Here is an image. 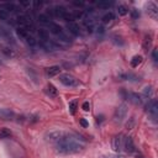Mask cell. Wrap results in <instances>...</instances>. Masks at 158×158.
I'll return each instance as SVG.
<instances>
[{"label":"cell","instance_id":"obj_4","mask_svg":"<svg viewBox=\"0 0 158 158\" xmlns=\"http://www.w3.org/2000/svg\"><path fill=\"white\" fill-rule=\"evenodd\" d=\"M126 114H127V105L126 104L119 105V106L116 108V110H115V114H114L115 122H121L122 120L125 119Z\"/></svg>","mask_w":158,"mask_h":158},{"label":"cell","instance_id":"obj_42","mask_svg":"<svg viewBox=\"0 0 158 158\" xmlns=\"http://www.w3.org/2000/svg\"><path fill=\"white\" fill-rule=\"evenodd\" d=\"M96 31H98V33H104V27L103 26L96 27Z\"/></svg>","mask_w":158,"mask_h":158},{"label":"cell","instance_id":"obj_17","mask_svg":"<svg viewBox=\"0 0 158 158\" xmlns=\"http://www.w3.org/2000/svg\"><path fill=\"white\" fill-rule=\"evenodd\" d=\"M50 30H51L52 33H55L57 36H61L63 33L62 27L59 26V25H57V24H53V22H51V24H50Z\"/></svg>","mask_w":158,"mask_h":158},{"label":"cell","instance_id":"obj_40","mask_svg":"<svg viewBox=\"0 0 158 158\" xmlns=\"http://www.w3.org/2000/svg\"><path fill=\"white\" fill-rule=\"evenodd\" d=\"M104 121V116L100 115V116H96V124H101Z\"/></svg>","mask_w":158,"mask_h":158},{"label":"cell","instance_id":"obj_24","mask_svg":"<svg viewBox=\"0 0 158 158\" xmlns=\"http://www.w3.org/2000/svg\"><path fill=\"white\" fill-rule=\"evenodd\" d=\"M117 12H119V15H121V16H125V15L129 14V7H127L126 5H124V4L119 5L117 6Z\"/></svg>","mask_w":158,"mask_h":158},{"label":"cell","instance_id":"obj_31","mask_svg":"<svg viewBox=\"0 0 158 158\" xmlns=\"http://www.w3.org/2000/svg\"><path fill=\"white\" fill-rule=\"evenodd\" d=\"M9 19V12H6L4 9H0V20H7Z\"/></svg>","mask_w":158,"mask_h":158},{"label":"cell","instance_id":"obj_6","mask_svg":"<svg viewBox=\"0 0 158 158\" xmlns=\"http://www.w3.org/2000/svg\"><path fill=\"white\" fill-rule=\"evenodd\" d=\"M122 143H124L122 135H116V136H114V138H112V149H114L116 153H119L122 148Z\"/></svg>","mask_w":158,"mask_h":158},{"label":"cell","instance_id":"obj_8","mask_svg":"<svg viewBox=\"0 0 158 158\" xmlns=\"http://www.w3.org/2000/svg\"><path fill=\"white\" fill-rule=\"evenodd\" d=\"M122 147L125 148V151L127 153H133L135 149H136V147H135V143L131 137H126L124 140V143H122Z\"/></svg>","mask_w":158,"mask_h":158},{"label":"cell","instance_id":"obj_11","mask_svg":"<svg viewBox=\"0 0 158 158\" xmlns=\"http://www.w3.org/2000/svg\"><path fill=\"white\" fill-rule=\"evenodd\" d=\"M44 93H46L50 98H57L58 96V89L53 85V84H48L44 89Z\"/></svg>","mask_w":158,"mask_h":158},{"label":"cell","instance_id":"obj_20","mask_svg":"<svg viewBox=\"0 0 158 158\" xmlns=\"http://www.w3.org/2000/svg\"><path fill=\"white\" fill-rule=\"evenodd\" d=\"M39 36H40V41H50V33H48V31H46V30L40 28Z\"/></svg>","mask_w":158,"mask_h":158},{"label":"cell","instance_id":"obj_35","mask_svg":"<svg viewBox=\"0 0 158 158\" xmlns=\"http://www.w3.org/2000/svg\"><path fill=\"white\" fill-rule=\"evenodd\" d=\"M131 15H132V17H133V19H138V17H140V12H138L136 9H133V10H132Z\"/></svg>","mask_w":158,"mask_h":158},{"label":"cell","instance_id":"obj_15","mask_svg":"<svg viewBox=\"0 0 158 158\" xmlns=\"http://www.w3.org/2000/svg\"><path fill=\"white\" fill-rule=\"evenodd\" d=\"M59 72H61V68L58 66H52V67L46 68V74L48 77H56L59 74Z\"/></svg>","mask_w":158,"mask_h":158},{"label":"cell","instance_id":"obj_23","mask_svg":"<svg viewBox=\"0 0 158 158\" xmlns=\"http://www.w3.org/2000/svg\"><path fill=\"white\" fill-rule=\"evenodd\" d=\"M111 40H112V42H114L115 44H117V46H124V43H125L124 39H122L121 36H119V35L111 36Z\"/></svg>","mask_w":158,"mask_h":158},{"label":"cell","instance_id":"obj_18","mask_svg":"<svg viewBox=\"0 0 158 158\" xmlns=\"http://www.w3.org/2000/svg\"><path fill=\"white\" fill-rule=\"evenodd\" d=\"M16 33H17V36L20 37V39L24 40V41L30 36V32L27 31L26 28H24V27H17V28H16Z\"/></svg>","mask_w":158,"mask_h":158},{"label":"cell","instance_id":"obj_44","mask_svg":"<svg viewBox=\"0 0 158 158\" xmlns=\"http://www.w3.org/2000/svg\"><path fill=\"white\" fill-rule=\"evenodd\" d=\"M140 158H145V157H142V156H140Z\"/></svg>","mask_w":158,"mask_h":158},{"label":"cell","instance_id":"obj_12","mask_svg":"<svg viewBox=\"0 0 158 158\" xmlns=\"http://www.w3.org/2000/svg\"><path fill=\"white\" fill-rule=\"evenodd\" d=\"M127 99H129V100H130L132 104H135V105L142 104L141 95H138L137 93H127Z\"/></svg>","mask_w":158,"mask_h":158},{"label":"cell","instance_id":"obj_41","mask_svg":"<svg viewBox=\"0 0 158 158\" xmlns=\"http://www.w3.org/2000/svg\"><path fill=\"white\" fill-rule=\"evenodd\" d=\"M20 5H21V6H25V7H27V6H30V5H31V3H30V1H20Z\"/></svg>","mask_w":158,"mask_h":158},{"label":"cell","instance_id":"obj_26","mask_svg":"<svg viewBox=\"0 0 158 158\" xmlns=\"http://www.w3.org/2000/svg\"><path fill=\"white\" fill-rule=\"evenodd\" d=\"M151 44H152V37H151V35H147L145 37V41H143V48H145V51H148L149 47H151Z\"/></svg>","mask_w":158,"mask_h":158},{"label":"cell","instance_id":"obj_27","mask_svg":"<svg viewBox=\"0 0 158 158\" xmlns=\"http://www.w3.org/2000/svg\"><path fill=\"white\" fill-rule=\"evenodd\" d=\"M11 131L9 129H6V127H4V129L0 130V138H9L11 137Z\"/></svg>","mask_w":158,"mask_h":158},{"label":"cell","instance_id":"obj_13","mask_svg":"<svg viewBox=\"0 0 158 158\" xmlns=\"http://www.w3.org/2000/svg\"><path fill=\"white\" fill-rule=\"evenodd\" d=\"M119 78L121 80H131V82H138V79H140L136 74H133V73H121L119 76Z\"/></svg>","mask_w":158,"mask_h":158},{"label":"cell","instance_id":"obj_22","mask_svg":"<svg viewBox=\"0 0 158 158\" xmlns=\"http://www.w3.org/2000/svg\"><path fill=\"white\" fill-rule=\"evenodd\" d=\"M141 63H142V56H140V55L135 56V57L131 59V67H133V68L138 67Z\"/></svg>","mask_w":158,"mask_h":158},{"label":"cell","instance_id":"obj_19","mask_svg":"<svg viewBox=\"0 0 158 158\" xmlns=\"http://www.w3.org/2000/svg\"><path fill=\"white\" fill-rule=\"evenodd\" d=\"M37 20H39L41 24H43V25H50L51 24L50 17H48L47 14H40L39 16H37Z\"/></svg>","mask_w":158,"mask_h":158},{"label":"cell","instance_id":"obj_38","mask_svg":"<svg viewBox=\"0 0 158 158\" xmlns=\"http://www.w3.org/2000/svg\"><path fill=\"white\" fill-rule=\"evenodd\" d=\"M133 122H135V120H133V117H132V119H130V124H129V122H127V124H126V127H127V130H131V127H132Z\"/></svg>","mask_w":158,"mask_h":158},{"label":"cell","instance_id":"obj_28","mask_svg":"<svg viewBox=\"0 0 158 158\" xmlns=\"http://www.w3.org/2000/svg\"><path fill=\"white\" fill-rule=\"evenodd\" d=\"M3 6H4V10H5L6 12H11V11H16V10H17V7L15 6L12 3H6V4H4Z\"/></svg>","mask_w":158,"mask_h":158},{"label":"cell","instance_id":"obj_9","mask_svg":"<svg viewBox=\"0 0 158 158\" xmlns=\"http://www.w3.org/2000/svg\"><path fill=\"white\" fill-rule=\"evenodd\" d=\"M0 51H1V53L5 57H7V58L16 57V52H15L10 46H1V47H0Z\"/></svg>","mask_w":158,"mask_h":158},{"label":"cell","instance_id":"obj_29","mask_svg":"<svg viewBox=\"0 0 158 158\" xmlns=\"http://www.w3.org/2000/svg\"><path fill=\"white\" fill-rule=\"evenodd\" d=\"M25 41H26V43L28 44V46H31V47H35V46H37V40L35 39L33 36H31V35H30V36L27 37V39H26Z\"/></svg>","mask_w":158,"mask_h":158},{"label":"cell","instance_id":"obj_30","mask_svg":"<svg viewBox=\"0 0 158 158\" xmlns=\"http://www.w3.org/2000/svg\"><path fill=\"white\" fill-rule=\"evenodd\" d=\"M63 20H66L67 22H68V24H71V22H74V20H76V19H74L73 12H68V11H67L66 15L63 16Z\"/></svg>","mask_w":158,"mask_h":158},{"label":"cell","instance_id":"obj_7","mask_svg":"<svg viewBox=\"0 0 158 158\" xmlns=\"http://www.w3.org/2000/svg\"><path fill=\"white\" fill-rule=\"evenodd\" d=\"M146 10L151 17H153V19L158 17V6L153 1H148V4L146 5Z\"/></svg>","mask_w":158,"mask_h":158},{"label":"cell","instance_id":"obj_32","mask_svg":"<svg viewBox=\"0 0 158 158\" xmlns=\"http://www.w3.org/2000/svg\"><path fill=\"white\" fill-rule=\"evenodd\" d=\"M151 94H152V88L151 87H146L143 89V96L148 98V96H151Z\"/></svg>","mask_w":158,"mask_h":158},{"label":"cell","instance_id":"obj_14","mask_svg":"<svg viewBox=\"0 0 158 158\" xmlns=\"http://www.w3.org/2000/svg\"><path fill=\"white\" fill-rule=\"evenodd\" d=\"M68 31L69 33H72L73 36H79L80 35V27L79 25H77L76 22H71V24H68Z\"/></svg>","mask_w":158,"mask_h":158},{"label":"cell","instance_id":"obj_25","mask_svg":"<svg viewBox=\"0 0 158 158\" xmlns=\"http://www.w3.org/2000/svg\"><path fill=\"white\" fill-rule=\"evenodd\" d=\"M68 108H69V111H71V114H72V115H73V114H76V111H77V109H78V101H77V100H72V101H69Z\"/></svg>","mask_w":158,"mask_h":158},{"label":"cell","instance_id":"obj_37","mask_svg":"<svg viewBox=\"0 0 158 158\" xmlns=\"http://www.w3.org/2000/svg\"><path fill=\"white\" fill-rule=\"evenodd\" d=\"M152 58H153V61H154V62L158 61V53H157V50H153V51H152Z\"/></svg>","mask_w":158,"mask_h":158},{"label":"cell","instance_id":"obj_10","mask_svg":"<svg viewBox=\"0 0 158 158\" xmlns=\"http://www.w3.org/2000/svg\"><path fill=\"white\" fill-rule=\"evenodd\" d=\"M15 114L10 109H0V119L1 120H11L14 119Z\"/></svg>","mask_w":158,"mask_h":158},{"label":"cell","instance_id":"obj_5","mask_svg":"<svg viewBox=\"0 0 158 158\" xmlns=\"http://www.w3.org/2000/svg\"><path fill=\"white\" fill-rule=\"evenodd\" d=\"M146 109H147L148 114L151 115L152 120L156 122L157 121V114H158V103H157V100L156 99H151V100H149V103L147 104Z\"/></svg>","mask_w":158,"mask_h":158},{"label":"cell","instance_id":"obj_33","mask_svg":"<svg viewBox=\"0 0 158 158\" xmlns=\"http://www.w3.org/2000/svg\"><path fill=\"white\" fill-rule=\"evenodd\" d=\"M98 6L101 7V9H109L112 6V3H98Z\"/></svg>","mask_w":158,"mask_h":158},{"label":"cell","instance_id":"obj_43","mask_svg":"<svg viewBox=\"0 0 158 158\" xmlns=\"http://www.w3.org/2000/svg\"><path fill=\"white\" fill-rule=\"evenodd\" d=\"M33 5H35L36 7H41V6H42V3H39V1H35V3H33Z\"/></svg>","mask_w":158,"mask_h":158},{"label":"cell","instance_id":"obj_1","mask_svg":"<svg viewBox=\"0 0 158 158\" xmlns=\"http://www.w3.org/2000/svg\"><path fill=\"white\" fill-rule=\"evenodd\" d=\"M55 147H56V151L61 154H73V153L82 152L84 149V146L79 143L77 138H74L72 135H69L64 141L55 145Z\"/></svg>","mask_w":158,"mask_h":158},{"label":"cell","instance_id":"obj_34","mask_svg":"<svg viewBox=\"0 0 158 158\" xmlns=\"http://www.w3.org/2000/svg\"><path fill=\"white\" fill-rule=\"evenodd\" d=\"M82 109L84 111H89L90 110V103L89 101H84V103H83V105H82Z\"/></svg>","mask_w":158,"mask_h":158},{"label":"cell","instance_id":"obj_16","mask_svg":"<svg viewBox=\"0 0 158 158\" xmlns=\"http://www.w3.org/2000/svg\"><path fill=\"white\" fill-rule=\"evenodd\" d=\"M52 12H53L55 16H57V17H62V19H63V16L66 15L67 10H66V7L57 5V6H55V7H53V10H52Z\"/></svg>","mask_w":158,"mask_h":158},{"label":"cell","instance_id":"obj_2","mask_svg":"<svg viewBox=\"0 0 158 158\" xmlns=\"http://www.w3.org/2000/svg\"><path fill=\"white\" fill-rule=\"evenodd\" d=\"M68 136H69V133H67L64 131H52V132L47 133L46 138H47V141L51 142V143L57 145V143H59V142L64 141Z\"/></svg>","mask_w":158,"mask_h":158},{"label":"cell","instance_id":"obj_36","mask_svg":"<svg viewBox=\"0 0 158 158\" xmlns=\"http://www.w3.org/2000/svg\"><path fill=\"white\" fill-rule=\"evenodd\" d=\"M79 122H80V125H82L83 127H88V126H89V122L87 121L85 119H80V120H79Z\"/></svg>","mask_w":158,"mask_h":158},{"label":"cell","instance_id":"obj_21","mask_svg":"<svg viewBox=\"0 0 158 158\" xmlns=\"http://www.w3.org/2000/svg\"><path fill=\"white\" fill-rule=\"evenodd\" d=\"M114 17H115V15H114V12H111V11H109V12H106L103 16V22L104 24H109V22H111L112 20H114Z\"/></svg>","mask_w":158,"mask_h":158},{"label":"cell","instance_id":"obj_3","mask_svg":"<svg viewBox=\"0 0 158 158\" xmlns=\"http://www.w3.org/2000/svg\"><path fill=\"white\" fill-rule=\"evenodd\" d=\"M59 82H61L63 85H66V87H71V88L78 87V85L80 84L79 80H78L76 77H73L72 74H69V73L61 74V76H59Z\"/></svg>","mask_w":158,"mask_h":158},{"label":"cell","instance_id":"obj_39","mask_svg":"<svg viewBox=\"0 0 158 158\" xmlns=\"http://www.w3.org/2000/svg\"><path fill=\"white\" fill-rule=\"evenodd\" d=\"M108 158H126V156L117 153V154H115V156H110V157H108Z\"/></svg>","mask_w":158,"mask_h":158}]
</instances>
